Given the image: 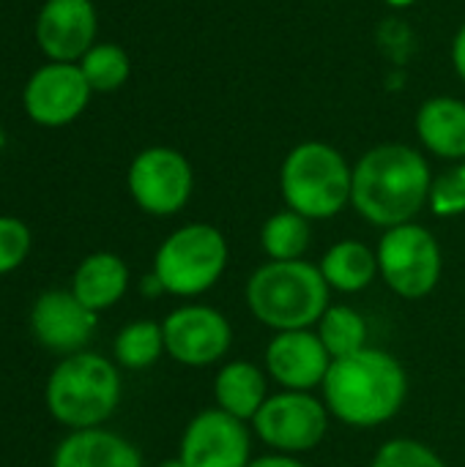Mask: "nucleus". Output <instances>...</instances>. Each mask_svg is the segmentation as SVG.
Wrapping results in <instances>:
<instances>
[{"instance_id":"f257e3e1","label":"nucleus","mask_w":465,"mask_h":467,"mask_svg":"<svg viewBox=\"0 0 465 467\" xmlns=\"http://www.w3.org/2000/svg\"><path fill=\"white\" fill-rule=\"evenodd\" d=\"M430 167L425 156L408 145H378L354 167L351 202L362 219L375 227H400L428 205Z\"/></svg>"},{"instance_id":"f03ea898","label":"nucleus","mask_w":465,"mask_h":467,"mask_svg":"<svg viewBox=\"0 0 465 467\" xmlns=\"http://www.w3.org/2000/svg\"><path fill=\"white\" fill-rule=\"evenodd\" d=\"M321 389L337 421L370 430L400 413L408 397V375L386 350L365 348L362 353L332 361Z\"/></svg>"},{"instance_id":"7ed1b4c3","label":"nucleus","mask_w":465,"mask_h":467,"mask_svg":"<svg viewBox=\"0 0 465 467\" xmlns=\"http://www.w3.org/2000/svg\"><path fill=\"white\" fill-rule=\"evenodd\" d=\"M329 285L307 260H271L247 282V304L258 323L280 331H301L326 315Z\"/></svg>"},{"instance_id":"20e7f679","label":"nucleus","mask_w":465,"mask_h":467,"mask_svg":"<svg viewBox=\"0 0 465 467\" xmlns=\"http://www.w3.org/2000/svg\"><path fill=\"white\" fill-rule=\"evenodd\" d=\"M49 416L74 430L101 427L121 402V375L115 364L99 353L66 356L47 380Z\"/></svg>"},{"instance_id":"39448f33","label":"nucleus","mask_w":465,"mask_h":467,"mask_svg":"<svg viewBox=\"0 0 465 467\" xmlns=\"http://www.w3.org/2000/svg\"><path fill=\"white\" fill-rule=\"evenodd\" d=\"M280 189L291 211L310 222L332 219L351 202L354 170L337 148L326 142H301L282 161Z\"/></svg>"},{"instance_id":"423d86ee","label":"nucleus","mask_w":465,"mask_h":467,"mask_svg":"<svg viewBox=\"0 0 465 467\" xmlns=\"http://www.w3.org/2000/svg\"><path fill=\"white\" fill-rule=\"evenodd\" d=\"M227 241L214 224H184L156 249L153 274L164 293L195 298L219 282L227 268Z\"/></svg>"},{"instance_id":"0eeeda50","label":"nucleus","mask_w":465,"mask_h":467,"mask_svg":"<svg viewBox=\"0 0 465 467\" xmlns=\"http://www.w3.org/2000/svg\"><path fill=\"white\" fill-rule=\"evenodd\" d=\"M378 274L400 298L417 301L430 296L441 282V246L436 235L414 222L389 227L375 249Z\"/></svg>"},{"instance_id":"6e6552de","label":"nucleus","mask_w":465,"mask_h":467,"mask_svg":"<svg viewBox=\"0 0 465 467\" xmlns=\"http://www.w3.org/2000/svg\"><path fill=\"white\" fill-rule=\"evenodd\" d=\"M329 408L310 391H282L263 402L252 427L258 438L277 454L312 451L329 430Z\"/></svg>"},{"instance_id":"1a4fd4ad","label":"nucleus","mask_w":465,"mask_h":467,"mask_svg":"<svg viewBox=\"0 0 465 467\" xmlns=\"http://www.w3.org/2000/svg\"><path fill=\"white\" fill-rule=\"evenodd\" d=\"M129 194L151 216L178 213L195 189L192 164L175 148H145L129 164Z\"/></svg>"},{"instance_id":"9d476101","label":"nucleus","mask_w":465,"mask_h":467,"mask_svg":"<svg viewBox=\"0 0 465 467\" xmlns=\"http://www.w3.org/2000/svg\"><path fill=\"white\" fill-rule=\"evenodd\" d=\"M90 85L79 68V63H44L38 66L22 90L25 115L44 129H60L77 120L88 101Z\"/></svg>"},{"instance_id":"9b49d317","label":"nucleus","mask_w":465,"mask_h":467,"mask_svg":"<svg viewBox=\"0 0 465 467\" xmlns=\"http://www.w3.org/2000/svg\"><path fill=\"white\" fill-rule=\"evenodd\" d=\"M164 350L184 367H211L230 350L233 328L222 312L203 304L173 309L164 323Z\"/></svg>"},{"instance_id":"f8f14e48","label":"nucleus","mask_w":465,"mask_h":467,"mask_svg":"<svg viewBox=\"0 0 465 467\" xmlns=\"http://www.w3.org/2000/svg\"><path fill=\"white\" fill-rule=\"evenodd\" d=\"M247 421L214 408L197 413L181 438L178 460L184 467H247L252 460Z\"/></svg>"},{"instance_id":"ddd939ff","label":"nucleus","mask_w":465,"mask_h":467,"mask_svg":"<svg viewBox=\"0 0 465 467\" xmlns=\"http://www.w3.org/2000/svg\"><path fill=\"white\" fill-rule=\"evenodd\" d=\"M36 44L52 63H79L96 44L99 16L93 0H47L36 16Z\"/></svg>"},{"instance_id":"4468645a","label":"nucleus","mask_w":465,"mask_h":467,"mask_svg":"<svg viewBox=\"0 0 465 467\" xmlns=\"http://www.w3.org/2000/svg\"><path fill=\"white\" fill-rule=\"evenodd\" d=\"M30 328L36 342L47 350L74 356L90 342L96 331V312L88 309L71 290H44L33 301Z\"/></svg>"},{"instance_id":"2eb2a0df","label":"nucleus","mask_w":465,"mask_h":467,"mask_svg":"<svg viewBox=\"0 0 465 467\" xmlns=\"http://www.w3.org/2000/svg\"><path fill=\"white\" fill-rule=\"evenodd\" d=\"M332 361L321 337L310 328L280 331L266 348L269 378L285 391H312L315 386H323Z\"/></svg>"},{"instance_id":"dca6fc26","label":"nucleus","mask_w":465,"mask_h":467,"mask_svg":"<svg viewBox=\"0 0 465 467\" xmlns=\"http://www.w3.org/2000/svg\"><path fill=\"white\" fill-rule=\"evenodd\" d=\"M52 467H145L140 451L121 435L93 427L74 430L55 449Z\"/></svg>"},{"instance_id":"f3484780","label":"nucleus","mask_w":465,"mask_h":467,"mask_svg":"<svg viewBox=\"0 0 465 467\" xmlns=\"http://www.w3.org/2000/svg\"><path fill=\"white\" fill-rule=\"evenodd\" d=\"M126 290H129V268L112 252L88 254L71 276V293L93 312L115 306L126 296Z\"/></svg>"},{"instance_id":"a211bd4d","label":"nucleus","mask_w":465,"mask_h":467,"mask_svg":"<svg viewBox=\"0 0 465 467\" xmlns=\"http://www.w3.org/2000/svg\"><path fill=\"white\" fill-rule=\"evenodd\" d=\"M417 134L441 159H465V101L439 96L422 104Z\"/></svg>"},{"instance_id":"6ab92c4d","label":"nucleus","mask_w":465,"mask_h":467,"mask_svg":"<svg viewBox=\"0 0 465 467\" xmlns=\"http://www.w3.org/2000/svg\"><path fill=\"white\" fill-rule=\"evenodd\" d=\"M214 397L219 410L230 413L238 421H252L269 400L266 375L249 361H230L219 369L214 380Z\"/></svg>"},{"instance_id":"aec40b11","label":"nucleus","mask_w":465,"mask_h":467,"mask_svg":"<svg viewBox=\"0 0 465 467\" xmlns=\"http://www.w3.org/2000/svg\"><path fill=\"white\" fill-rule=\"evenodd\" d=\"M318 268L332 290L359 293L378 276V254L362 241H340L323 254Z\"/></svg>"},{"instance_id":"412c9836","label":"nucleus","mask_w":465,"mask_h":467,"mask_svg":"<svg viewBox=\"0 0 465 467\" xmlns=\"http://www.w3.org/2000/svg\"><path fill=\"white\" fill-rule=\"evenodd\" d=\"M318 337L334 361L348 358V356L362 353L367 348V323L356 309H351L345 304H334L321 317Z\"/></svg>"},{"instance_id":"4be33fe9","label":"nucleus","mask_w":465,"mask_h":467,"mask_svg":"<svg viewBox=\"0 0 465 467\" xmlns=\"http://www.w3.org/2000/svg\"><path fill=\"white\" fill-rule=\"evenodd\" d=\"M310 241H312L310 219L291 208L274 213L260 230L263 252L271 260H301L304 252L310 249Z\"/></svg>"},{"instance_id":"5701e85b","label":"nucleus","mask_w":465,"mask_h":467,"mask_svg":"<svg viewBox=\"0 0 465 467\" xmlns=\"http://www.w3.org/2000/svg\"><path fill=\"white\" fill-rule=\"evenodd\" d=\"M112 353L126 369H148L164 353V331L153 320H134L118 331Z\"/></svg>"},{"instance_id":"b1692460","label":"nucleus","mask_w":465,"mask_h":467,"mask_svg":"<svg viewBox=\"0 0 465 467\" xmlns=\"http://www.w3.org/2000/svg\"><path fill=\"white\" fill-rule=\"evenodd\" d=\"M79 68L93 93H112L126 85L132 74V60L123 47L110 41H96L79 60Z\"/></svg>"},{"instance_id":"393cba45","label":"nucleus","mask_w":465,"mask_h":467,"mask_svg":"<svg viewBox=\"0 0 465 467\" xmlns=\"http://www.w3.org/2000/svg\"><path fill=\"white\" fill-rule=\"evenodd\" d=\"M428 205L441 219L465 213V161L458 167H449L439 178H433Z\"/></svg>"},{"instance_id":"a878e982","label":"nucleus","mask_w":465,"mask_h":467,"mask_svg":"<svg viewBox=\"0 0 465 467\" xmlns=\"http://www.w3.org/2000/svg\"><path fill=\"white\" fill-rule=\"evenodd\" d=\"M373 467H447L444 460L425 443L411 438H395L384 443L373 460Z\"/></svg>"},{"instance_id":"bb28decb","label":"nucleus","mask_w":465,"mask_h":467,"mask_svg":"<svg viewBox=\"0 0 465 467\" xmlns=\"http://www.w3.org/2000/svg\"><path fill=\"white\" fill-rule=\"evenodd\" d=\"M30 230L16 216H0V276L16 271L30 252Z\"/></svg>"},{"instance_id":"cd10ccee","label":"nucleus","mask_w":465,"mask_h":467,"mask_svg":"<svg viewBox=\"0 0 465 467\" xmlns=\"http://www.w3.org/2000/svg\"><path fill=\"white\" fill-rule=\"evenodd\" d=\"M247 467H304L296 457H291V454H269V457H258V460H252Z\"/></svg>"},{"instance_id":"c85d7f7f","label":"nucleus","mask_w":465,"mask_h":467,"mask_svg":"<svg viewBox=\"0 0 465 467\" xmlns=\"http://www.w3.org/2000/svg\"><path fill=\"white\" fill-rule=\"evenodd\" d=\"M452 63H455V71L460 74V79L465 82V25L458 30V36H455V44H452Z\"/></svg>"},{"instance_id":"c756f323","label":"nucleus","mask_w":465,"mask_h":467,"mask_svg":"<svg viewBox=\"0 0 465 467\" xmlns=\"http://www.w3.org/2000/svg\"><path fill=\"white\" fill-rule=\"evenodd\" d=\"M140 287H143V293H145L148 298H153V296L164 293V287H162V282L156 279V274H153V271L143 279V285H140Z\"/></svg>"},{"instance_id":"7c9ffc66","label":"nucleus","mask_w":465,"mask_h":467,"mask_svg":"<svg viewBox=\"0 0 465 467\" xmlns=\"http://www.w3.org/2000/svg\"><path fill=\"white\" fill-rule=\"evenodd\" d=\"M386 3H392V5H411L414 0H386Z\"/></svg>"},{"instance_id":"2f4dec72","label":"nucleus","mask_w":465,"mask_h":467,"mask_svg":"<svg viewBox=\"0 0 465 467\" xmlns=\"http://www.w3.org/2000/svg\"><path fill=\"white\" fill-rule=\"evenodd\" d=\"M162 467H184V465H181V460H170V462H164Z\"/></svg>"}]
</instances>
